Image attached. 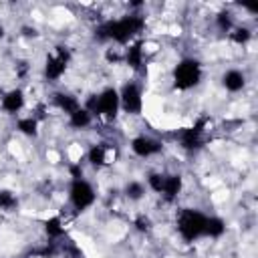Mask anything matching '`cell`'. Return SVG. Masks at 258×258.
<instances>
[{
    "label": "cell",
    "mask_w": 258,
    "mask_h": 258,
    "mask_svg": "<svg viewBox=\"0 0 258 258\" xmlns=\"http://www.w3.org/2000/svg\"><path fill=\"white\" fill-rule=\"evenodd\" d=\"M228 232V224L220 214H208L206 218V226H204V238L218 242L224 234Z\"/></svg>",
    "instance_id": "cell-11"
},
{
    "label": "cell",
    "mask_w": 258,
    "mask_h": 258,
    "mask_svg": "<svg viewBox=\"0 0 258 258\" xmlns=\"http://www.w3.org/2000/svg\"><path fill=\"white\" fill-rule=\"evenodd\" d=\"M248 81H250V79H248L246 69H240V67H228V69H224L222 75H220V87H222L228 95H232V97L244 93L246 87H248Z\"/></svg>",
    "instance_id": "cell-7"
},
{
    "label": "cell",
    "mask_w": 258,
    "mask_h": 258,
    "mask_svg": "<svg viewBox=\"0 0 258 258\" xmlns=\"http://www.w3.org/2000/svg\"><path fill=\"white\" fill-rule=\"evenodd\" d=\"M204 67H206L204 60L200 56H194V54H185V56L177 58V62L169 71L171 87L179 93H187V91L198 89L206 77Z\"/></svg>",
    "instance_id": "cell-2"
},
{
    "label": "cell",
    "mask_w": 258,
    "mask_h": 258,
    "mask_svg": "<svg viewBox=\"0 0 258 258\" xmlns=\"http://www.w3.org/2000/svg\"><path fill=\"white\" fill-rule=\"evenodd\" d=\"M208 214L194 206H177L173 210V226L179 242L183 244H196L204 240V226H206Z\"/></svg>",
    "instance_id": "cell-1"
},
{
    "label": "cell",
    "mask_w": 258,
    "mask_h": 258,
    "mask_svg": "<svg viewBox=\"0 0 258 258\" xmlns=\"http://www.w3.org/2000/svg\"><path fill=\"white\" fill-rule=\"evenodd\" d=\"M28 107V93L22 89V87H10V89H4V95H2V109L0 113L6 115V117H12L16 119L18 115H22V111Z\"/></svg>",
    "instance_id": "cell-6"
},
{
    "label": "cell",
    "mask_w": 258,
    "mask_h": 258,
    "mask_svg": "<svg viewBox=\"0 0 258 258\" xmlns=\"http://www.w3.org/2000/svg\"><path fill=\"white\" fill-rule=\"evenodd\" d=\"M64 123H67V127L73 129V131H87L89 127L97 125L95 117H93L83 105H81L77 111H73L69 117H64Z\"/></svg>",
    "instance_id": "cell-10"
},
{
    "label": "cell",
    "mask_w": 258,
    "mask_h": 258,
    "mask_svg": "<svg viewBox=\"0 0 258 258\" xmlns=\"http://www.w3.org/2000/svg\"><path fill=\"white\" fill-rule=\"evenodd\" d=\"M6 32H8V30H6V24L0 20V40H4V38H6Z\"/></svg>",
    "instance_id": "cell-13"
},
{
    "label": "cell",
    "mask_w": 258,
    "mask_h": 258,
    "mask_svg": "<svg viewBox=\"0 0 258 258\" xmlns=\"http://www.w3.org/2000/svg\"><path fill=\"white\" fill-rule=\"evenodd\" d=\"M119 93V105L121 113L125 117H139L145 107V97H143V85L135 79L123 81V85L117 89Z\"/></svg>",
    "instance_id": "cell-4"
},
{
    "label": "cell",
    "mask_w": 258,
    "mask_h": 258,
    "mask_svg": "<svg viewBox=\"0 0 258 258\" xmlns=\"http://www.w3.org/2000/svg\"><path fill=\"white\" fill-rule=\"evenodd\" d=\"M64 200H67V204L60 210H64L73 216H79V214L89 212L97 204V189H95V185L89 177L71 179L69 185H67Z\"/></svg>",
    "instance_id": "cell-3"
},
{
    "label": "cell",
    "mask_w": 258,
    "mask_h": 258,
    "mask_svg": "<svg viewBox=\"0 0 258 258\" xmlns=\"http://www.w3.org/2000/svg\"><path fill=\"white\" fill-rule=\"evenodd\" d=\"M2 95H4V89L0 87V109H2Z\"/></svg>",
    "instance_id": "cell-14"
},
{
    "label": "cell",
    "mask_w": 258,
    "mask_h": 258,
    "mask_svg": "<svg viewBox=\"0 0 258 258\" xmlns=\"http://www.w3.org/2000/svg\"><path fill=\"white\" fill-rule=\"evenodd\" d=\"M119 194H121V198H123L125 202H129V204H141V202L149 196V191H147L143 179H137V177L125 179L123 185L119 187Z\"/></svg>",
    "instance_id": "cell-8"
},
{
    "label": "cell",
    "mask_w": 258,
    "mask_h": 258,
    "mask_svg": "<svg viewBox=\"0 0 258 258\" xmlns=\"http://www.w3.org/2000/svg\"><path fill=\"white\" fill-rule=\"evenodd\" d=\"M40 121L34 117V115H30V113H22V115H18L16 119H14V129H16V133L18 135H22L24 139H38V135H40Z\"/></svg>",
    "instance_id": "cell-9"
},
{
    "label": "cell",
    "mask_w": 258,
    "mask_h": 258,
    "mask_svg": "<svg viewBox=\"0 0 258 258\" xmlns=\"http://www.w3.org/2000/svg\"><path fill=\"white\" fill-rule=\"evenodd\" d=\"M20 208V196L10 187H0V212L16 214Z\"/></svg>",
    "instance_id": "cell-12"
},
{
    "label": "cell",
    "mask_w": 258,
    "mask_h": 258,
    "mask_svg": "<svg viewBox=\"0 0 258 258\" xmlns=\"http://www.w3.org/2000/svg\"><path fill=\"white\" fill-rule=\"evenodd\" d=\"M165 145L159 137L155 135H149V133H137L129 139V151L135 159H141V161H149V159H155L163 153Z\"/></svg>",
    "instance_id": "cell-5"
}]
</instances>
